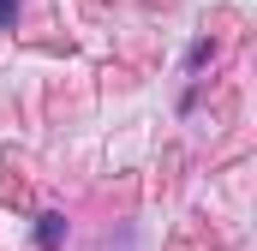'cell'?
<instances>
[{
    "mask_svg": "<svg viewBox=\"0 0 257 251\" xmlns=\"http://www.w3.org/2000/svg\"><path fill=\"white\" fill-rule=\"evenodd\" d=\"M36 239H42V251H54V245L66 239V221H60V215H42V227H36Z\"/></svg>",
    "mask_w": 257,
    "mask_h": 251,
    "instance_id": "6da1fadb",
    "label": "cell"
},
{
    "mask_svg": "<svg viewBox=\"0 0 257 251\" xmlns=\"http://www.w3.org/2000/svg\"><path fill=\"white\" fill-rule=\"evenodd\" d=\"M12 12H18V0H0V30L12 24Z\"/></svg>",
    "mask_w": 257,
    "mask_h": 251,
    "instance_id": "7a4b0ae2",
    "label": "cell"
}]
</instances>
